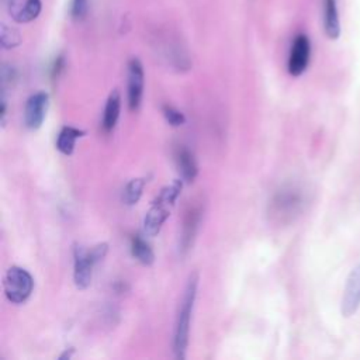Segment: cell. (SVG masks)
<instances>
[{
	"label": "cell",
	"instance_id": "1",
	"mask_svg": "<svg viewBox=\"0 0 360 360\" xmlns=\"http://www.w3.org/2000/svg\"><path fill=\"white\" fill-rule=\"evenodd\" d=\"M197 285H198V276L193 273L188 277L187 285L184 288V294L179 307L176 325H174V338H173V350L177 359L186 357V349L188 343V333H190V323H191V314L194 308V301L197 297Z\"/></svg>",
	"mask_w": 360,
	"mask_h": 360
},
{
	"label": "cell",
	"instance_id": "2",
	"mask_svg": "<svg viewBox=\"0 0 360 360\" xmlns=\"http://www.w3.org/2000/svg\"><path fill=\"white\" fill-rule=\"evenodd\" d=\"M181 187L183 180L176 179L169 186H165L159 195L153 200L149 211L143 218V231L148 236H155L159 233L163 224L169 218L177 197L180 195Z\"/></svg>",
	"mask_w": 360,
	"mask_h": 360
},
{
	"label": "cell",
	"instance_id": "3",
	"mask_svg": "<svg viewBox=\"0 0 360 360\" xmlns=\"http://www.w3.org/2000/svg\"><path fill=\"white\" fill-rule=\"evenodd\" d=\"M34 288V280L31 274L20 267L11 266L4 276V294L13 304H22L28 300Z\"/></svg>",
	"mask_w": 360,
	"mask_h": 360
},
{
	"label": "cell",
	"instance_id": "4",
	"mask_svg": "<svg viewBox=\"0 0 360 360\" xmlns=\"http://www.w3.org/2000/svg\"><path fill=\"white\" fill-rule=\"evenodd\" d=\"M97 263L91 257L90 249L76 245L73 249V281L79 290H86L93 277V269Z\"/></svg>",
	"mask_w": 360,
	"mask_h": 360
},
{
	"label": "cell",
	"instance_id": "5",
	"mask_svg": "<svg viewBox=\"0 0 360 360\" xmlns=\"http://www.w3.org/2000/svg\"><path fill=\"white\" fill-rule=\"evenodd\" d=\"M311 58V42L305 34H298L291 45L288 56V72L291 76L302 75L309 63Z\"/></svg>",
	"mask_w": 360,
	"mask_h": 360
},
{
	"label": "cell",
	"instance_id": "6",
	"mask_svg": "<svg viewBox=\"0 0 360 360\" xmlns=\"http://www.w3.org/2000/svg\"><path fill=\"white\" fill-rule=\"evenodd\" d=\"M360 307V263L354 266L346 280L343 297L340 302V312L343 316H352Z\"/></svg>",
	"mask_w": 360,
	"mask_h": 360
},
{
	"label": "cell",
	"instance_id": "7",
	"mask_svg": "<svg viewBox=\"0 0 360 360\" xmlns=\"http://www.w3.org/2000/svg\"><path fill=\"white\" fill-rule=\"evenodd\" d=\"M143 68L138 58L128 62V105L131 111H136L143 94Z\"/></svg>",
	"mask_w": 360,
	"mask_h": 360
},
{
	"label": "cell",
	"instance_id": "8",
	"mask_svg": "<svg viewBox=\"0 0 360 360\" xmlns=\"http://www.w3.org/2000/svg\"><path fill=\"white\" fill-rule=\"evenodd\" d=\"M49 96L45 91H38L30 96L24 108V122L30 129H38L45 118L48 110Z\"/></svg>",
	"mask_w": 360,
	"mask_h": 360
},
{
	"label": "cell",
	"instance_id": "9",
	"mask_svg": "<svg viewBox=\"0 0 360 360\" xmlns=\"http://www.w3.org/2000/svg\"><path fill=\"white\" fill-rule=\"evenodd\" d=\"M10 17L18 24H27L34 21L41 10L42 1L41 0H8L7 6Z\"/></svg>",
	"mask_w": 360,
	"mask_h": 360
},
{
	"label": "cell",
	"instance_id": "10",
	"mask_svg": "<svg viewBox=\"0 0 360 360\" xmlns=\"http://www.w3.org/2000/svg\"><path fill=\"white\" fill-rule=\"evenodd\" d=\"M120 110H121V97L118 90H112L107 98L105 107H104V114H103V129L104 132L110 134L118 121L120 117Z\"/></svg>",
	"mask_w": 360,
	"mask_h": 360
},
{
	"label": "cell",
	"instance_id": "11",
	"mask_svg": "<svg viewBox=\"0 0 360 360\" xmlns=\"http://www.w3.org/2000/svg\"><path fill=\"white\" fill-rule=\"evenodd\" d=\"M177 170L180 173V179L186 183H191L197 176V163L193 153L187 148H180L176 153Z\"/></svg>",
	"mask_w": 360,
	"mask_h": 360
},
{
	"label": "cell",
	"instance_id": "12",
	"mask_svg": "<svg viewBox=\"0 0 360 360\" xmlns=\"http://www.w3.org/2000/svg\"><path fill=\"white\" fill-rule=\"evenodd\" d=\"M323 28L325 34L330 39H336L340 35V21L336 0H323Z\"/></svg>",
	"mask_w": 360,
	"mask_h": 360
},
{
	"label": "cell",
	"instance_id": "13",
	"mask_svg": "<svg viewBox=\"0 0 360 360\" xmlns=\"http://www.w3.org/2000/svg\"><path fill=\"white\" fill-rule=\"evenodd\" d=\"M84 135V131L79 129V128H75V127H63L58 135V139H56V149L69 156L73 153L75 150V145H76V141L79 138H82Z\"/></svg>",
	"mask_w": 360,
	"mask_h": 360
},
{
	"label": "cell",
	"instance_id": "14",
	"mask_svg": "<svg viewBox=\"0 0 360 360\" xmlns=\"http://www.w3.org/2000/svg\"><path fill=\"white\" fill-rule=\"evenodd\" d=\"M131 252L132 256L142 264L149 266L153 263L155 260V255L153 250L150 248V245L139 235H135L131 240Z\"/></svg>",
	"mask_w": 360,
	"mask_h": 360
},
{
	"label": "cell",
	"instance_id": "15",
	"mask_svg": "<svg viewBox=\"0 0 360 360\" xmlns=\"http://www.w3.org/2000/svg\"><path fill=\"white\" fill-rule=\"evenodd\" d=\"M198 224H200V212L197 210H191L187 214L186 221H184L183 236H181V250H187L191 246Z\"/></svg>",
	"mask_w": 360,
	"mask_h": 360
},
{
	"label": "cell",
	"instance_id": "16",
	"mask_svg": "<svg viewBox=\"0 0 360 360\" xmlns=\"http://www.w3.org/2000/svg\"><path fill=\"white\" fill-rule=\"evenodd\" d=\"M145 186V180L143 179H132L127 183L124 193H122V201L127 205H135L141 195H142V190Z\"/></svg>",
	"mask_w": 360,
	"mask_h": 360
},
{
	"label": "cell",
	"instance_id": "17",
	"mask_svg": "<svg viewBox=\"0 0 360 360\" xmlns=\"http://www.w3.org/2000/svg\"><path fill=\"white\" fill-rule=\"evenodd\" d=\"M0 44L4 49L15 48L21 44V35L15 28L8 27L6 24H1V27H0Z\"/></svg>",
	"mask_w": 360,
	"mask_h": 360
},
{
	"label": "cell",
	"instance_id": "18",
	"mask_svg": "<svg viewBox=\"0 0 360 360\" xmlns=\"http://www.w3.org/2000/svg\"><path fill=\"white\" fill-rule=\"evenodd\" d=\"M162 111H163V117H165L166 122L172 127H180L186 122V118H184L183 112L179 111L177 108H174L173 105L166 104V105H163Z\"/></svg>",
	"mask_w": 360,
	"mask_h": 360
},
{
	"label": "cell",
	"instance_id": "19",
	"mask_svg": "<svg viewBox=\"0 0 360 360\" xmlns=\"http://www.w3.org/2000/svg\"><path fill=\"white\" fill-rule=\"evenodd\" d=\"M89 8V0H73L72 1V15L75 18H83Z\"/></svg>",
	"mask_w": 360,
	"mask_h": 360
}]
</instances>
